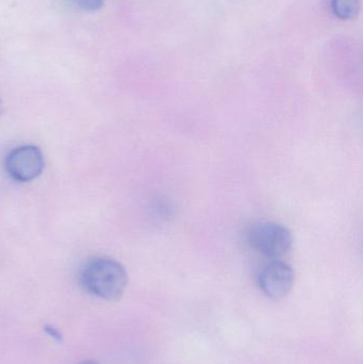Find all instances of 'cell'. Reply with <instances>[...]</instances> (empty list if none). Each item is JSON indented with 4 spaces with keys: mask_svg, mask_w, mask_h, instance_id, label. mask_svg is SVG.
<instances>
[{
    "mask_svg": "<svg viewBox=\"0 0 363 364\" xmlns=\"http://www.w3.org/2000/svg\"><path fill=\"white\" fill-rule=\"evenodd\" d=\"M80 284L89 294L97 299L117 301L127 288V272L123 264L114 259L95 258L81 269Z\"/></svg>",
    "mask_w": 363,
    "mask_h": 364,
    "instance_id": "obj_1",
    "label": "cell"
},
{
    "mask_svg": "<svg viewBox=\"0 0 363 364\" xmlns=\"http://www.w3.org/2000/svg\"><path fill=\"white\" fill-rule=\"evenodd\" d=\"M246 240L255 252L278 259L290 252L293 244L291 231L275 222H259L247 230Z\"/></svg>",
    "mask_w": 363,
    "mask_h": 364,
    "instance_id": "obj_2",
    "label": "cell"
},
{
    "mask_svg": "<svg viewBox=\"0 0 363 364\" xmlns=\"http://www.w3.org/2000/svg\"><path fill=\"white\" fill-rule=\"evenodd\" d=\"M4 166L13 181L26 183L40 176L45 166L44 156L38 147L23 145L8 154Z\"/></svg>",
    "mask_w": 363,
    "mask_h": 364,
    "instance_id": "obj_3",
    "label": "cell"
},
{
    "mask_svg": "<svg viewBox=\"0 0 363 364\" xmlns=\"http://www.w3.org/2000/svg\"><path fill=\"white\" fill-rule=\"evenodd\" d=\"M257 284L264 294L270 299H283L293 287V269L288 263L275 259L260 269Z\"/></svg>",
    "mask_w": 363,
    "mask_h": 364,
    "instance_id": "obj_4",
    "label": "cell"
},
{
    "mask_svg": "<svg viewBox=\"0 0 363 364\" xmlns=\"http://www.w3.org/2000/svg\"><path fill=\"white\" fill-rule=\"evenodd\" d=\"M332 10L338 18L351 21L359 14L360 0H332Z\"/></svg>",
    "mask_w": 363,
    "mask_h": 364,
    "instance_id": "obj_5",
    "label": "cell"
},
{
    "mask_svg": "<svg viewBox=\"0 0 363 364\" xmlns=\"http://www.w3.org/2000/svg\"><path fill=\"white\" fill-rule=\"evenodd\" d=\"M72 6L83 12H96L104 6V0H70Z\"/></svg>",
    "mask_w": 363,
    "mask_h": 364,
    "instance_id": "obj_6",
    "label": "cell"
},
{
    "mask_svg": "<svg viewBox=\"0 0 363 364\" xmlns=\"http://www.w3.org/2000/svg\"><path fill=\"white\" fill-rule=\"evenodd\" d=\"M44 331L51 339L55 340V341L61 342L62 339H63L61 333L57 331L55 327L50 326V325H46V326L44 327Z\"/></svg>",
    "mask_w": 363,
    "mask_h": 364,
    "instance_id": "obj_7",
    "label": "cell"
},
{
    "mask_svg": "<svg viewBox=\"0 0 363 364\" xmlns=\"http://www.w3.org/2000/svg\"><path fill=\"white\" fill-rule=\"evenodd\" d=\"M76 364H99V363H98L97 361H95V360H83V361H80V363H78Z\"/></svg>",
    "mask_w": 363,
    "mask_h": 364,
    "instance_id": "obj_8",
    "label": "cell"
},
{
    "mask_svg": "<svg viewBox=\"0 0 363 364\" xmlns=\"http://www.w3.org/2000/svg\"><path fill=\"white\" fill-rule=\"evenodd\" d=\"M4 112V102H2L1 98H0V114Z\"/></svg>",
    "mask_w": 363,
    "mask_h": 364,
    "instance_id": "obj_9",
    "label": "cell"
}]
</instances>
